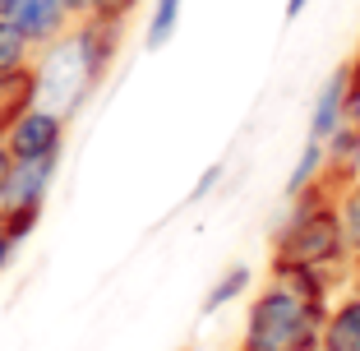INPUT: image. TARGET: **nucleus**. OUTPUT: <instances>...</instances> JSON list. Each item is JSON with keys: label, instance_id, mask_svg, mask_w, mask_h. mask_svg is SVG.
<instances>
[{"label": "nucleus", "instance_id": "f3484780", "mask_svg": "<svg viewBox=\"0 0 360 351\" xmlns=\"http://www.w3.org/2000/svg\"><path fill=\"white\" fill-rule=\"evenodd\" d=\"M60 5H65L70 14H75V19H84V14L93 10V0H60Z\"/></svg>", "mask_w": 360, "mask_h": 351}, {"label": "nucleus", "instance_id": "f03ea898", "mask_svg": "<svg viewBox=\"0 0 360 351\" xmlns=\"http://www.w3.org/2000/svg\"><path fill=\"white\" fill-rule=\"evenodd\" d=\"M56 167L60 158H14L5 181H0V222L10 226L14 236H28L32 222L42 217V203H46V190L56 181Z\"/></svg>", "mask_w": 360, "mask_h": 351}, {"label": "nucleus", "instance_id": "0eeeda50", "mask_svg": "<svg viewBox=\"0 0 360 351\" xmlns=\"http://www.w3.org/2000/svg\"><path fill=\"white\" fill-rule=\"evenodd\" d=\"M32 102H42V88H37V65L19 70V75H0V134L19 111H28Z\"/></svg>", "mask_w": 360, "mask_h": 351}, {"label": "nucleus", "instance_id": "4468645a", "mask_svg": "<svg viewBox=\"0 0 360 351\" xmlns=\"http://www.w3.org/2000/svg\"><path fill=\"white\" fill-rule=\"evenodd\" d=\"M14 250H19V236H14L10 226L0 222V273H5V268L14 264Z\"/></svg>", "mask_w": 360, "mask_h": 351}, {"label": "nucleus", "instance_id": "39448f33", "mask_svg": "<svg viewBox=\"0 0 360 351\" xmlns=\"http://www.w3.org/2000/svg\"><path fill=\"white\" fill-rule=\"evenodd\" d=\"M347 116H351V60L338 65V70L328 75V84L319 88L314 111H309V139L328 143V139L342 129V120H347Z\"/></svg>", "mask_w": 360, "mask_h": 351}, {"label": "nucleus", "instance_id": "1a4fd4ad", "mask_svg": "<svg viewBox=\"0 0 360 351\" xmlns=\"http://www.w3.org/2000/svg\"><path fill=\"white\" fill-rule=\"evenodd\" d=\"M250 287H255V268H250V264H231V268H226V273L208 287V296H203V314H217L222 305L240 300Z\"/></svg>", "mask_w": 360, "mask_h": 351}, {"label": "nucleus", "instance_id": "9d476101", "mask_svg": "<svg viewBox=\"0 0 360 351\" xmlns=\"http://www.w3.org/2000/svg\"><path fill=\"white\" fill-rule=\"evenodd\" d=\"M180 5L185 0H148V23H143V46L162 51L180 28Z\"/></svg>", "mask_w": 360, "mask_h": 351}, {"label": "nucleus", "instance_id": "20e7f679", "mask_svg": "<svg viewBox=\"0 0 360 351\" xmlns=\"http://www.w3.org/2000/svg\"><path fill=\"white\" fill-rule=\"evenodd\" d=\"M5 19H10L37 51H46L51 42H60L65 32L75 28V14L65 10L60 0H10V14H5Z\"/></svg>", "mask_w": 360, "mask_h": 351}, {"label": "nucleus", "instance_id": "ddd939ff", "mask_svg": "<svg viewBox=\"0 0 360 351\" xmlns=\"http://www.w3.org/2000/svg\"><path fill=\"white\" fill-rule=\"evenodd\" d=\"M143 0H93V10L88 14H97V19H116V23H125L129 14L139 10Z\"/></svg>", "mask_w": 360, "mask_h": 351}, {"label": "nucleus", "instance_id": "412c9836", "mask_svg": "<svg viewBox=\"0 0 360 351\" xmlns=\"http://www.w3.org/2000/svg\"><path fill=\"white\" fill-rule=\"evenodd\" d=\"M240 351H245V347H240Z\"/></svg>", "mask_w": 360, "mask_h": 351}, {"label": "nucleus", "instance_id": "423d86ee", "mask_svg": "<svg viewBox=\"0 0 360 351\" xmlns=\"http://www.w3.org/2000/svg\"><path fill=\"white\" fill-rule=\"evenodd\" d=\"M323 351H360V291H356V287L328 305V324H323Z\"/></svg>", "mask_w": 360, "mask_h": 351}, {"label": "nucleus", "instance_id": "6e6552de", "mask_svg": "<svg viewBox=\"0 0 360 351\" xmlns=\"http://www.w3.org/2000/svg\"><path fill=\"white\" fill-rule=\"evenodd\" d=\"M323 176H328V143H319V139H309L305 148H300V162H296V171L286 176V194H291V199H300V194L319 190V185H323Z\"/></svg>", "mask_w": 360, "mask_h": 351}, {"label": "nucleus", "instance_id": "7ed1b4c3", "mask_svg": "<svg viewBox=\"0 0 360 351\" xmlns=\"http://www.w3.org/2000/svg\"><path fill=\"white\" fill-rule=\"evenodd\" d=\"M0 143L10 148V158H60L65 148V111L46 107V102H32L28 111H19V116L5 125V134H0Z\"/></svg>", "mask_w": 360, "mask_h": 351}, {"label": "nucleus", "instance_id": "2eb2a0df", "mask_svg": "<svg viewBox=\"0 0 360 351\" xmlns=\"http://www.w3.org/2000/svg\"><path fill=\"white\" fill-rule=\"evenodd\" d=\"M217 181H222V167H208V171H203V181L194 185V194H190V199H203V194H208Z\"/></svg>", "mask_w": 360, "mask_h": 351}, {"label": "nucleus", "instance_id": "f8f14e48", "mask_svg": "<svg viewBox=\"0 0 360 351\" xmlns=\"http://www.w3.org/2000/svg\"><path fill=\"white\" fill-rule=\"evenodd\" d=\"M333 208H338V226H342V236H347L351 255H360V181H351L347 190L333 199Z\"/></svg>", "mask_w": 360, "mask_h": 351}, {"label": "nucleus", "instance_id": "6ab92c4d", "mask_svg": "<svg viewBox=\"0 0 360 351\" xmlns=\"http://www.w3.org/2000/svg\"><path fill=\"white\" fill-rule=\"evenodd\" d=\"M351 287H356V291H360V264H356V277H351Z\"/></svg>", "mask_w": 360, "mask_h": 351}, {"label": "nucleus", "instance_id": "f257e3e1", "mask_svg": "<svg viewBox=\"0 0 360 351\" xmlns=\"http://www.w3.org/2000/svg\"><path fill=\"white\" fill-rule=\"evenodd\" d=\"M328 305H333L328 273L273 264L268 287L250 300L245 351H323Z\"/></svg>", "mask_w": 360, "mask_h": 351}, {"label": "nucleus", "instance_id": "9b49d317", "mask_svg": "<svg viewBox=\"0 0 360 351\" xmlns=\"http://www.w3.org/2000/svg\"><path fill=\"white\" fill-rule=\"evenodd\" d=\"M32 56H37V46H32L10 19H0V75H19V70L37 65Z\"/></svg>", "mask_w": 360, "mask_h": 351}, {"label": "nucleus", "instance_id": "aec40b11", "mask_svg": "<svg viewBox=\"0 0 360 351\" xmlns=\"http://www.w3.org/2000/svg\"><path fill=\"white\" fill-rule=\"evenodd\" d=\"M356 264H360V255H356Z\"/></svg>", "mask_w": 360, "mask_h": 351}, {"label": "nucleus", "instance_id": "a211bd4d", "mask_svg": "<svg viewBox=\"0 0 360 351\" xmlns=\"http://www.w3.org/2000/svg\"><path fill=\"white\" fill-rule=\"evenodd\" d=\"M305 5H309V0H286V19H300V14H305Z\"/></svg>", "mask_w": 360, "mask_h": 351}, {"label": "nucleus", "instance_id": "dca6fc26", "mask_svg": "<svg viewBox=\"0 0 360 351\" xmlns=\"http://www.w3.org/2000/svg\"><path fill=\"white\" fill-rule=\"evenodd\" d=\"M351 111H360V51L351 60Z\"/></svg>", "mask_w": 360, "mask_h": 351}]
</instances>
